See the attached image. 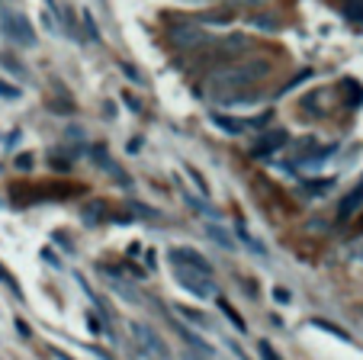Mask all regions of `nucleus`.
I'll return each instance as SVG.
<instances>
[{
	"mask_svg": "<svg viewBox=\"0 0 363 360\" xmlns=\"http://www.w3.org/2000/svg\"><path fill=\"white\" fill-rule=\"evenodd\" d=\"M267 75H270L267 62H261V58H238V62H232L209 75L206 94L213 97L216 103H247L245 97Z\"/></svg>",
	"mask_w": 363,
	"mask_h": 360,
	"instance_id": "obj_1",
	"label": "nucleus"
},
{
	"mask_svg": "<svg viewBox=\"0 0 363 360\" xmlns=\"http://www.w3.org/2000/svg\"><path fill=\"white\" fill-rule=\"evenodd\" d=\"M84 187L77 184H65V180H52V184H10V200L16 206H33L42 200H68L74 193H81Z\"/></svg>",
	"mask_w": 363,
	"mask_h": 360,
	"instance_id": "obj_2",
	"label": "nucleus"
},
{
	"mask_svg": "<svg viewBox=\"0 0 363 360\" xmlns=\"http://www.w3.org/2000/svg\"><path fill=\"white\" fill-rule=\"evenodd\" d=\"M174 280H177V283L196 299H219V286H216V280H213V273L209 271H196V267L174 264Z\"/></svg>",
	"mask_w": 363,
	"mask_h": 360,
	"instance_id": "obj_3",
	"label": "nucleus"
},
{
	"mask_svg": "<svg viewBox=\"0 0 363 360\" xmlns=\"http://www.w3.org/2000/svg\"><path fill=\"white\" fill-rule=\"evenodd\" d=\"M0 33L13 45H35V29L29 23V16L20 13V10H4L0 13Z\"/></svg>",
	"mask_w": 363,
	"mask_h": 360,
	"instance_id": "obj_4",
	"label": "nucleus"
},
{
	"mask_svg": "<svg viewBox=\"0 0 363 360\" xmlns=\"http://www.w3.org/2000/svg\"><path fill=\"white\" fill-rule=\"evenodd\" d=\"M129 332H132V338H135V344L142 347L145 354H151V357H158V360H171V351H167V344H164V338H161L158 332L151 325H145V322H132L129 325Z\"/></svg>",
	"mask_w": 363,
	"mask_h": 360,
	"instance_id": "obj_5",
	"label": "nucleus"
},
{
	"mask_svg": "<svg viewBox=\"0 0 363 360\" xmlns=\"http://www.w3.org/2000/svg\"><path fill=\"white\" fill-rule=\"evenodd\" d=\"M167 39H171L174 48H184V52H190V48L203 45L206 33L199 26H193V23H174V26L167 29Z\"/></svg>",
	"mask_w": 363,
	"mask_h": 360,
	"instance_id": "obj_6",
	"label": "nucleus"
},
{
	"mask_svg": "<svg viewBox=\"0 0 363 360\" xmlns=\"http://www.w3.org/2000/svg\"><path fill=\"white\" fill-rule=\"evenodd\" d=\"M286 142H289V132H286V129H270V132H264V136L257 138V145H254V158H270V155H277L280 148H286Z\"/></svg>",
	"mask_w": 363,
	"mask_h": 360,
	"instance_id": "obj_7",
	"label": "nucleus"
},
{
	"mask_svg": "<svg viewBox=\"0 0 363 360\" xmlns=\"http://www.w3.org/2000/svg\"><path fill=\"white\" fill-rule=\"evenodd\" d=\"M167 258H171V264H184V267H196V271H209V273H213V264H209V261H206L196 248H171V251H167Z\"/></svg>",
	"mask_w": 363,
	"mask_h": 360,
	"instance_id": "obj_8",
	"label": "nucleus"
},
{
	"mask_svg": "<svg viewBox=\"0 0 363 360\" xmlns=\"http://www.w3.org/2000/svg\"><path fill=\"white\" fill-rule=\"evenodd\" d=\"M360 200H363V184L357 187V190H350L347 197L341 200V206H337V216H341V219L354 216V209H357V206H360Z\"/></svg>",
	"mask_w": 363,
	"mask_h": 360,
	"instance_id": "obj_9",
	"label": "nucleus"
},
{
	"mask_svg": "<svg viewBox=\"0 0 363 360\" xmlns=\"http://www.w3.org/2000/svg\"><path fill=\"white\" fill-rule=\"evenodd\" d=\"M213 119L222 132H245V126H247V119H232V116H222V113H216Z\"/></svg>",
	"mask_w": 363,
	"mask_h": 360,
	"instance_id": "obj_10",
	"label": "nucleus"
},
{
	"mask_svg": "<svg viewBox=\"0 0 363 360\" xmlns=\"http://www.w3.org/2000/svg\"><path fill=\"white\" fill-rule=\"evenodd\" d=\"M100 219H106V203H103V200H94V203L84 209V222H87V225H96Z\"/></svg>",
	"mask_w": 363,
	"mask_h": 360,
	"instance_id": "obj_11",
	"label": "nucleus"
},
{
	"mask_svg": "<svg viewBox=\"0 0 363 360\" xmlns=\"http://www.w3.org/2000/svg\"><path fill=\"white\" fill-rule=\"evenodd\" d=\"M180 338L186 341V344H193V351H199V354H206V357H213V347L206 344L203 338H196V334L190 332V328H180Z\"/></svg>",
	"mask_w": 363,
	"mask_h": 360,
	"instance_id": "obj_12",
	"label": "nucleus"
},
{
	"mask_svg": "<svg viewBox=\"0 0 363 360\" xmlns=\"http://www.w3.org/2000/svg\"><path fill=\"white\" fill-rule=\"evenodd\" d=\"M219 309H222V312H225V319L232 322V325L238 328V332H247V325H245V319H241V315H238V309H232V302H225V299H222V296H219Z\"/></svg>",
	"mask_w": 363,
	"mask_h": 360,
	"instance_id": "obj_13",
	"label": "nucleus"
},
{
	"mask_svg": "<svg viewBox=\"0 0 363 360\" xmlns=\"http://www.w3.org/2000/svg\"><path fill=\"white\" fill-rule=\"evenodd\" d=\"M251 26L267 29V33H280V20H277V16H261V13H254V16H251Z\"/></svg>",
	"mask_w": 363,
	"mask_h": 360,
	"instance_id": "obj_14",
	"label": "nucleus"
},
{
	"mask_svg": "<svg viewBox=\"0 0 363 360\" xmlns=\"http://www.w3.org/2000/svg\"><path fill=\"white\" fill-rule=\"evenodd\" d=\"M0 65H4V68H7V71H13V77H20V81H26V68H23V65L16 62L13 55H4V52H0Z\"/></svg>",
	"mask_w": 363,
	"mask_h": 360,
	"instance_id": "obj_15",
	"label": "nucleus"
},
{
	"mask_svg": "<svg viewBox=\"0 0 363 360\" xmlns=\"http://www.w3.org/2000/svg\"><path fill=\"white\" fill-rule=\"evenodd\" d=\"M184 170H186V174H190V180H193V184H196V190L203 193V197H209V184H206V180H203V174H199V170L193 168V164H184Z\"/></svg>",
	"mask_w": 363,
	"mask_h": 360,
	"instance_id": "obj_16",
	"label": "nucleus"
},
{
	"mask_svg": "<svg viewBox=\"0 0 363 360\" xmlns=\"http://www.w3.org/2000/svg\"><path fill=\"white\" fill-rule=\"evenodd\" d=\"M180 315H184V319H190L193 325H199V328H209V319H206L203 312H196V309H186V306H180Z\"/></svg>",
	"mask_w": 363,
	"mask_h": 360,
	"instance_id": "obj_17",
	"label": "nucleus"
},
{
	"mask_svg": "<svg viewBox=\"0 0 363 360\" xmlns=\"http://www.w3.org/2000/svg\"><path fill=\"white\" fill-rule=\"evenodd\" d=\"M206 235H213V238H216V241H219L222 248H235V241H232V238L225 235V231H222V225H209V229H206Z\"/></svg>",
	"mask_w": 363,
	"mask_h": 360,
	"instance_id": "obj_18",
	"label": "nucleus"
},
{
	"mask_svg": "<svg viewBox=\"0 0 363 360\" xmlns=\"http://www.w3.org/2000/svg\"><path fill=\"white\" fill-rule=\"evenodd\" d=\"M257 354H261V360H280V354H277V347L270 344V341H261V344H257Z\"/></svg>",
	"mask_w": 363,
	"mask_h": 360,
	"instance_id": "obj_19",
	"label": "nucleus"
},
{
	"mask_svg": "<svg viewBox=\"0 0 363 360\" xmlns=\"http://www.w3.org/2000/svg\"><path fill=\"white\" fill-rule=\"evenodd\" d=\"M0 94L10 97V100H20L23 90H20V87H13V84H7V81H0Z\"/></svg>",
	"mask_w": 363,
	"mask_h": 360,
	"instance_id": "obj_20",
	"label": "nucleus"
},
{
	"mask_svg": "<svg viewBox=\"0 0 363 360\" xmlns=\"http://www.w3.org/2000/svg\"><path fill=\"white\" fill-rule=\"evenodd\" d=\"M16 168L29 170V168H33V155H20V158H16Z\"/></svg>",
	"mask_w": 363,
	"mask_h": 360,
	"instance_id": "obj_21",
	"label": "nucleus"
},
{
	"mask_svg": "<svg viewBox=\"0 0 363 360\" xmlns=\"http://www.w3.org/2000/svg\"><path fill=\"white\" fill-rule=\"evenodd\" d=\"M123 100H125V107H129V109H135V113H138V109H142V103H138L132 94H123Z\"/></svg>",
	"mask_w": 363,
	"mask_h": 360,
	"instance_id": "obj_22",
	"label": "nucleus"
},
{
	"mask_svg": "<svg viewBox=\"0 0 363 360\" xmlns=\"http://www.w3.org/2000/svg\"><path fill=\"white\" fill-rule=\"evenodd\" d=\"M274 299H277V302H289V290H283V286H277V290H274Z\"/></svg>",
	"mask_w": 363,
	"mask_h": 360,
	"instance_id": "obj_23",
	"label": "nucleus"
},
{
	"mask_svg": "<svg viewBox=\"0 0 363 360\" xmlns=\"http://www.w3.org/2000/svg\"><path fill=\"white\" fill-rule=\"evenodd\" d=\"M0 283H10V286H13V280H10V273L4 271V267H0ZM13 290H16V286H13Z\"/></svg>",
	"mask_w": 363,
	"mask_h": 360,
	"instance_id": "obj_24",
	"label": "nucleus"
},
{
	"mask_svg": "<svg viewBox=\"0 0 363 360\" xmlns=\"http://www.w3.org/2000/svg\"><path fill=\"white\" fill-rule=\"evenodd\" d=\"M357 231H363V212H360V219H357Z\"/></svg>",
	"mask_w": 363,
	"mask_h": 360,
	"instance_id": "obj_25",
	"label": "nucleus"
},
{
	"mask_svg": "<svg viewBox=\"0 0 363 360\" xmlns=\"http://www.w3.org/2000/svg\"><path fill=\"white\" fill-rule=\"evenodd\" d=\"M193 360H199V357H193Z\"/></svg>",
	"mask_w": 363,
	"mask_h": 360,
	"instance_id": "obj_26",
	"label": "nucleus"
}]
</instances>
